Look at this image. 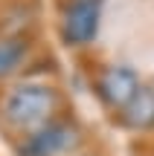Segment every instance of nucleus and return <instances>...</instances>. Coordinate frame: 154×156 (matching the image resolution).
<instances>
[{
	"label": "nucleus",
	"mask_w": 154,
	"mask_h": 156,
	"mask_svg": "<svg viewBox=\"0 0 154 156\" xmlns=\"http://www.w3.org/2000/svg\"><path fill=\"white\" fill-rule=\"evenodd\" d=\"M61 90L47 81L23 78L0 93V127L9 136H26L61 116Z\"/></svg>",
	"instance_id": "obj_1"
},
{
	"label": "nucleus",
	"mask_w": 154,
	"mask_h": 156,
	"mask_svg": "<svg viewBox=\"0 0 154 156\" xmlns=\"http://www.w3.org/2000/svg\"><path fill=\"white\" fill-rule=\"evenodd\" d=\"M81 145V127L67 116L52 119L50 124L21 136L15 142L17 156H70Z\"/></svg>",
	"instance_id": "obj_2"
},
{
	"label": "nucleus",
	"mask_w": 154,
	"mask_h": 156,
	"mask_svg": "<svg viewBox=\"0 0 154 156\" xmlns=\"http://www.w3.org/2000/svg\"><path fill=\"white\" fill-rule=\"evenodd\" d=\"M102 26V0H67L58 17V35L67 46H90Z\"/></svg>",
	"instance_id": "obj_3"
},
{
	"label": "nucleus",
	"mask_w": 154,
	"mask_h": 156,
	"mask_svg": "<svg viewBox=\"0 0 154 156\" xmlns=\"http://www.w3.org/2000/svg\"><path fill=\"white\" fill-rule=\"evenodd\" d=\"M140 87H143L140 75L125 64H105L93 75V93L102 101V107L111 113L125 110V104L137 95Z\"/></svg>",
	"instance_id": "obj_4"
},
{
	"label": "nucleus",
	"mask_w": 154,
	"mask_h": 156,
	"mask_svg": "<svg viewBox=\"0 0 154 156\" xmlns=\"http://www.w3.org/2000/svg\"><path fill=\"white\" fill-rule=\"evenodd\" d=\"M116 122L125 130H137V133L154 130V84L143 81V87H140L137 95L125 104V110L116 113Z\"/></svg>",
	"instance_id": "obj_5"
},
{
	"label": "nucleus",
	"mask_w": 154,
	"mask_h": 156,
	"mask_svg": "<svg viewBox=\"0 0 154 156\" xmlns=\"http://www.w3.org/2000/svg\"><path fill=\"white\" fill-rule=\"evenodd\" d=\"M29 49H32L29 35H0V81L15 75L26 64Z\"/></svg>",
	"instance_id": "obj_6"
}]
</instances>
